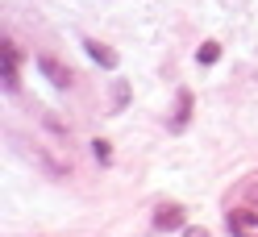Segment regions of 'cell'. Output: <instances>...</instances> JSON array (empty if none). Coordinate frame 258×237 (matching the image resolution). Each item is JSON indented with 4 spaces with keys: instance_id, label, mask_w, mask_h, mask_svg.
Here are the masks:
<instances>
[{
    "instance_id": "cell-1",
    "label": "cell",
    "mask_w": 258,
    "mask_h": 237,
    "mask_svg": "<svg viewBox=\"0 0 258 237\" xmlns=\"http://www.w3.org/2000/svg\"><path fill=\"white\" fill-rule=\"evenodd\" d=\"M154 229L158 233L183 229V204H158V208H154Z\"/></svg>"
},
{
    "instance_id": "cell-2",
    "label": "cell",
    "mask_w": 258,
    "mask_h": 237,
    "mask_svg": "<svg viewBox=\"0 0 258 237\" xmlns=\"http://www.w3.org/2000/svg\"><path fill=\"white\" fill-rule=\"evenodd\" d=\"M229 233H233V237H258V212L233 208V212H229Z\"/></svg>"
},
{
    "instance_id": "cell-3",
    "label": "cell",
    "mask_w": 258,
    "mask_h": 237,
    "mask_svg": "<svg viewBox=\"0 0 258 237\" xmlns=\"http://www.w3.org/2000/svg\"><path fill=\"white\" fill-rule=\"evenodd\" d=\"M38 67H42V75H46V79H50V84H54V88H67V84H71V79H75V75H71L67 67H62V62H54V58H38Z\"/></svg>"
},
{
    "instance_id": "cell-4",
    "label": "cell",
    "mask_w": 258,
    "mask_h": 237,
    "mask_svg": "<svg viewBox=\"0 0 258 237\" xmlns=\"http://www.w3.org/2000/svg\"><path fill=\"white\" fill-rule=\"evenodd\" d=\"M17 84H21V79H17V46L5 42V88L17 92Z\"/></svg>"
},
{
    "instance_id": "cell-5",
    "label": "cell",
    "mask_w": 258,
    "mask_h": 237,
    "mask_svg": "<svg viewBox=\"0 0 258 237\" xmlns=\"http://www.w3.org/2000/svg\"><path fill=\"white\" fill-rule=\"evenodd\" d=\"M84 46H88V54H92L96 62H100V67H108V71L117 67V50H108V46H100V42H92V38H88Z\"/></svg>"
},
{
    "instance_id": "cell-6",
    "label": "cell",
    "mask_w": 258,
    "mask_h": 237,
    "mask_svg": "<svg viewBox=\"0 0 258 237\" xmlns=\"http://www.w3.org/2000/svg\"><path fill=\"white\" fill-rule=\"evenodd\" d=\"M191 117V92H179V104H175V121H171V129H183Z\"/></svg>"
},
{
    "instance_id": "cell-7",
    "label": "cell",
    "mask_w": 258,
    "mask_h": 237,
    "mask_svg": "<svg viewBox=\"0 0 258 237\" xmlns=\"http://www.w3.org/2000/svg\"><path fill=\"white\" fill-rule=\"evenodd\" d=\"M196 58L204 62V67H208V62H217V58H221V46H217V42H204V46H200V54H196Z\"/></svg>"
},
{
    "instance_id": "cell-8",
    "label": "cell",
    "mask_w": 258,
    "mask_h": 237,
    "mask_svg": "<svg viewBox=\"0 0 258 237\" xmlns=\"http://www.w3.org/2000/svg\"><path fill=\"white\" fill-rule=\"evenodd\" d=\"M92 154L100 158V163H108V154H112V150H108V141H92Z\"/></svg>"
},
{
    "instance_id": "cell-9",
    "label": "cell",
    "mask_w": 258,
    "mask_h": 237,
    "mask_svg": "<svg viewBox=\"0 0 258 237\" xmlns=\"http://www.w3.org/2000/svg\"><path fill=\"white\" fill-rule=\"evenodd\" d=\"M183 237H208V229H200V225H187V229H183Z\"/></svg>"
}]
</instances>
